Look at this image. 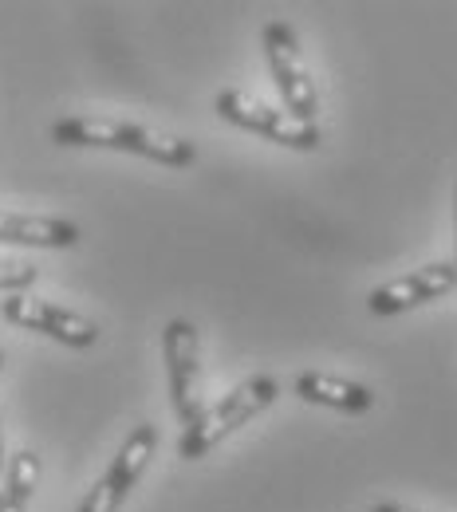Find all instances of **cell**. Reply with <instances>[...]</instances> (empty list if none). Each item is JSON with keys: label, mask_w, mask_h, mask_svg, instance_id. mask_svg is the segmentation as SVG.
<instances>
[{"label": "cell", "mask_w": 457, "mask_h": 512, "mask_svg": "<svg viewBox=\"0 0 457 512\" xmlns=\"http://www.w3.org/2000/svg\"><path fill=\"white\" fill-rule=\"evenodd\" d=\"M52 138L60 146H99V150H127L142 154L162 166H194L197 146L186 138L162 134V130L123 123V119H99V115H71L52 127Z\"/></svg>", "instance_id": "obj_1"}, {"label": "cell", "mask_w": 457, "mask_h": 512, "mask_svg": "<svg viewBox=\"0 0 457 512\" xmlns=\"http://www.w3.org/2000/svg\"><path fill=\"white\" fill-rule=\"evenodd\" d=\"M276 398H280V383L272 375H253L249 383L229 390L217 406L201 410V418L194 426H186V434L178 442V457H186V461L205 457L213 446H221L229 434H237L245 422H253L261 410H268Z\"/></svg>", "instance_id": "obj_2"}, {"label": "cell", "mask_w": 457, "mask_h": 512, "mask_svg": "<svg viewBox=\"0 0 457 512\" xmlns=\"http://www.w3.org/2000/svg\"><path fill=\"white\" fill-rule=\"evenodd\" d=\"M261 40H264V60H268V71H272V79H276V87H280V95H284L288 115L316 127L320 95H316V83H312L304 60H300L296 32H292L288 24H264Z\"/></svg>", "instance_id": "obj_3"}, {"label": "cell", "mask_w": 457, "mask_h": 512, "mask_svg": "<svg viewBox=\"0 0 457 512\" xmlns=\"http://www.w3.org/2000/svg\"><path fill=\"white\" fill-rule=\"evenodd\" d=\"M154 449H158V430H154L150 422L134 426L131 434H127V442H123V449L115 453V461L107 465V473L91 485V493L83 497V505H79L75 512H119L123 509V501L131 497V489L138 485V477L146 473Z\"/></svg>", "instance_id": "obj_4"}, {"label": "cell", "mask_w": 457, "mask_h": 512, "mask_svg": "<svg viewBox=\"0 0 457 512\" xmlns=\"http://www.w3.org/2000/svg\"><path fill=\"white\" fill-rule=\"evenodd\" d=\"M217 115L233 127L253 130V134H261L268 142H280L288 150H316L320 146V130L312 123H300L288 111H272L268 103L253 99L249 91H221L217 95Z\"/></svg>", "instance_id": "obj_5"}, {"label": "cell", "mask_w": 457, "mask_h": 512, "mask_svg": "<svg viewBox=\"0 0 457 512\" xmlns=\"http://www.w3.org/2000/svg\"><path fill=\"white\" fill-rule=\"evenodd\" d=\"M162 347H166V375H170V406L186 426H194L205 410V402H201V347H197L194 323L170 320L166 335H162Z\"/></svg>", "instance_id": "obj_6"}, {"label": "cell", "mask_w": 457, "mask_h": 512, "mask_svg": "<svg viewBox=\"0 0 457 512\" xmlns=\"http://www.w3.org/2000/svg\"><path fill=\"white\" fill-rule=\"evenodd\" d=\"M0 316L24 331H40V335H52L56 343L64 347H91L99 339V327L71 312V308H60L52 300H40V296H28V292H12L4 304H0Z\"/></svg>", "instance_id": "obj_7"}, {"label": "cell", "mask_w": 457, "mask_h": 512, "mask_svg": "<svg viewBox=\"0 0 457 512\" xmlns=\"http://www.w3.org/2000/svg\"><path fill=\"white\" fill-rule=\"evenodd\" d=\"M457 288V264L454 260H438V264H426L418 272H406L391 284L375 288L367 296V308L375 316H398V312H410V308H422L446 292Z\"/></svg>", "instance_id": "obj_8"}, {"label": "cell", "mask_w": 457, "mask_h": 512, "mask_svg": "<svg viewBox=\"0 0 457 512\" xmlns=\"http://www.w3.org/2000/svg\"><path fill=\"white\" fill-rule=\"evenodd\" d=\"M79 225L64 217H32V213H8L0 209V245H24V249H71L79 245Z\"/></svg>", "instance_id": "obj_9"}, {"label": "cell", "mask_w": 457, "mask_h": 512, "mask_svg": "<svg viewBox=\"0 0 457 512\" xmlns=\"http://www.w3.org/2000/svg\"><path fill=\"white\" fill-rule=\"evenodd\" d=\"M292 390L304 398V402H316V406H331V410H343V414H367L375 406V394L371 386H359L351 379H335V375H320V371H308L300 375Z\"/></svg>", "instance_id": "obj_10"}, {"label": "cell", "mask_w": 457, "mask_h": 512, "mask_svg": "<svg viewBox=\"0 0 457 512\" xmlns=\"http://www.w3.org/2000/svg\"><path fill=\"white\" fill-rule=\"evenodd\" d=\"M36 485H40V457L32 449H20L16 457H8V469H4L0 512H28Z\"/></svg>", "instance_id": "obj_11"}, {"label": "cell", "mask_w": 457, "mask_h": 512, "mask_svg": "<svg viewBox=\"0 0 457 512\" xmlns=\"http://www.w3.org/2000/svg\"><path fill=\"white\" fill-rule=\"evenodd\" d=\"M36 268L32 264H24V260H0V292H28L32 284H36Z\"/></svg>", "instance_id": "obj_12"}, {"label": "cell", "mask_w": 457, "mask_h": 512, "mask_svg": "<svg viewBox=\"0 0 457 512\" xmlns=\"http://www.w3.org/2000/svg\"><path fill=\"white\" fill-rule=\"evenodd\" d=\"M4 469H8V461H4V430H0V489H4Z\"/></svg>", "instance_id": "obj_13"}, {"label": "cell", "mask_w": 457, "mask_h": 512, "mask_svg": "<svg viewBox=\"0 0 457 512\" xmlns=\"http://www.w3.org/2000/svg\"><path fill=\"white\" fill-rule=\"evenodd\" d=\"M371 512H414V509H406V505H375Z\"/></svg>", "instance_id": "obj_14"}, {"label": "cell", "mask_w": 457, "mask_h": 512, "mask_svg": "<svg viewBox=\"0 0 457 512\" xmlns=\"http://www.w3.org/2000/svg\"><path fill=\"white\" fill-rule=\"evenodd\" d=\"M0 367H4V347H0Z\"/></svg>", "instance_id": "obj_15"}, {"label": "cell", "mask_w": 457, "mask_h": 512, "mask_svg": "<svg viewBox=\"0 0 457 512\" xmlns=\"http://www.w3.org/2000/svg\"><path fill=\"white\" fill-rule=\"evenodd\" d=\"M454 264H457V260H454Z\"/></svg>", "instance_id": "obj_16"}]
</instances>
